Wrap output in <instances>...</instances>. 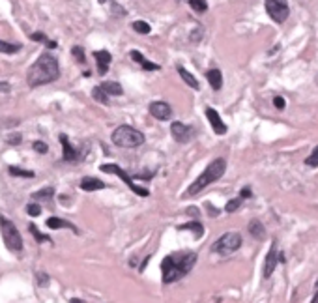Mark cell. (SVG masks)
Here are the masks:
<instances>
[{
  "mask_svg": "<svg viewBox=\"0 0 318 303\" xmlns=\"http://www.w3.org/2000/svg\"><path fill=\"white\" fill-rule=\"evenodd\" d=\"M148 111L156 120H161V122L169 120L170 116H172V109H170V105L167 101H152Z\"/></svg>",
  "mask_w": 318,
  "mask_h": 303,
  "instance_id": "11",
  "label": "cell"
},
{
  "mask_svg": "<svg viewBox=\"0 0 318 303\" xmlns=\"http://www.w3.org/2000/svg\"><path fill=\"white\" fill-rule=\"evenodd\" d=\"M266 14L269 15L271 21H275L277 25H283L290 15V6L288 0H266L264 2Z\"/></svg>",
  "mask_w": 318,
  "mask_h": 303,
  "instance_id": "7",
  "label": "cell"
},
{
  "mask_svg": "<svg viewBox=\"0 0 318 303\" xmlns=\"http://www.w3.org/2000/svg\"><path fill=\"white\" fill-rule=\"evenodd\" d=\"M206 116H208V122H210V126H212V131L215 135H225L228 131V127L223 120H221L219 113L212 109V107H206Z\"/></svg>",
  "mask_w": 318,
  "mask_h": 303,
  "instance_id": "12",
  "label": "cell"
},
{
  "mask_svg": "<svg viewBox=\"0 0 318 303\" xmlns=\"http://www.w3.org/2000/svg\"><path fill=\"white\" fill-rule=\"evenodd\" d=\"M170 135H172V139L180 144H185V142H189L193 137H195V129L184 122H172L170 124Z\"/></svg>",
  "mask_w": 318,
  "mask_h": 303,
  "instance_id": "9",
  "label": "cell"
},
{
  "mask_svg": "<svg viewBox=\"0 0 318 303\" xmlns=\"http://www.w3.org/2000/svg\"><path fill=\"white\" fill-rule=\"evenodd\" d=\"M23 47L19 43H12V42H4V40H0V53L2 55H15V53H19Z\"/></svg>",
  "mask_w": 318,
  "mask_h": 303,
  "instance_id": "23",
  "label": "cell"
},
{
  "mask_svg": "<svg viewBox=\"0 0 318 303\" xmlns=\"http://www.w3.org/2000/svg\"><path fill=\"white\" fill-rule=\"evenodd\" d=\"M81 189L83 191H88V193H92V191H99V189H105V182H101L99 178H94V176H85L81 180Z\"/></svg>",
  "mask_w": 318,
  "mask_h": 303,
  "instance_id": "17",
  "label": "cell"
},
{
  "mask_svg": "<svg viewBox=\"0 0 318 303\" xmlns=\"http://www.w3.org/2000/svg\"><path fill=\"white\" fill-rule=\"evenodd\" d=\"M241 236L238 232H225L219 240L212 243L213 253H234L241 247Z\"/></svg>",
  "mask_w": 318,
  "mask_h": 303,
  "instance_id": "8",
  "label": "cell"
},
{
  "mask_svg": "<svg viewBox=\"0 0 318 303\" xmlns=\"http://www.w3.org/2000/svg\"><path fill=\"white\" fill-rule=\"evenodd\" d=\"M284 105H286L284 98H281V96H275V98H273V107H275L277 111H283Z\"/></svg>",
  "mask_w": 318,
  "mask_h": 303,
  "instance_id": "36",
  "label": "cell"
},
{
  "mask_svg": "<svg viewBox=\"0 0 318 303\" xmlns=\"http://www.w3.org/2000/svg\"><path fill=\"white\" fill-rule=\"evenodd\" d=\"M92 98L98 101V103H101V105H109V94H107L101 86H94L92 90Z\"/></svg>",
  "mask_w": 318,
  "mask_h": 303,
  "instance_id": "25",
  "label": "cell"
},
{
  "mask_svg": "<svg viewBox=\"0 0 318 303\" xmlns=\"http://www.w3.org/2000/svg\"><path fill=\"white\" fill-rule=\"evenodd\" d=\"M206 79H208V83L212 86L215 92H219L223 88V73H221L217 68H212V70L206 71Z\"/></svg>",
  "mask_w": 318,
  "mask_h": 303,
  "instance_id": "18",
  "label": "cell"
},
{
  "mask_svg": "<svg viewBox=\"0 0 318 303\" xmlns=\"http://www.w3.org/2000/svg\"><path fill=\"white\" fill-rule=\"evenodd\" d=\"M8 172L12 174V176H17V178H34V172L32 170H25V169H21V167H10L8 169Z\"/></svg>",
  "mask_w": 318,
  "mask_h": 303,
  "instance_id": "27",
  "label": "cell"
},
{
  "mask_svg": "<svg viewBox=\"0 0 318 303\" xmlns=\"http://www.w3.org/2000/svg\"><path fill=\"white\" fill-rule=\"evenodd\" d=\"M197 260L198 254L195 251H180V253L165 256L161 262L163 282L165 284H172V282L180 281L182 277H185L193 269Z\"/></svg>",
  "mask_w": 318,
  "mask_h": 303,
  "instance_id": "1",
  "label": "cell"
},
{
  "mask_svg": "<svg viewBox=\"0 0 318 303\" xmlns=\"http://www.w3.org/2000/svg\"><path fill=\"white\" fill-rule=\"evenodd\" d=\"M113 142L116 144V146H120V148H139V146H142L144 144V141H146V137H144V133L142 131H139V129H135V127L131 126H118L116 129L113 131Z\"/></svg>",
  "mask_w": 318,
  "mask_h": 303,
  "instance_id": "4",
  "label": "cell"
},
{
  "mask_svg": "<svg viewBox=\"0 0 318 303\" xmlns=\"http://www.w3.org/2000/svg\"><path fill=\"white\" fill-rule=\"evenodd\" d=\"M99 170H101V172H107V174H116V176L120 178L122 182L126 183L127 187L133 191L135 195H139V197H148V195H150V191L146 189V187H139V185L133 182V176H129L126 170L120 169V167H118V165H114V163L101 165V167H99Z\"/></svg>",
  "mask_w": 318,
  "mask_h": 303,
  "instance_id": "6",
  "label": "cell"
},
{
  "mask_svg": "<svg viewBox=\"0 0 318 303\" xmlns=\"http://www.w3.org/2000/svg\"><path fill=\"white\" fill-rule=\"evenodd\" d=\"M247 230H249V234H251L253 238H256V240H264V238H266V228H264L262 221H258V219L249 221Z\"/></svg>",
  "mask_w": 318,
  "mask_h": 303,
  "instance_id": "20",
  "label": "cell"
},
{
  "mask_svg": "<svg viewBox=\"0 0 318 303\" xmlns=\"http://www.w3.org/2000/svg\"><path fill=\"white\" fill-rule=\"evenodd\" d=\"M305 165H307V167H311V169L318 167V146H314V148H312L311 155L305 159Z\"/></svg>",
  "mask_w": 318,
  "mask_h": 303,
  "instance_id": "32",
  "label": "cell"
},
{
  "mask_svg": "<svg viewBox=\"0 0 318 303\" xmlns=\"http://www.w3.org/2000/svg\"><path fill=\"white\" fill-rule=\"evenodd\" d=\"M240 197L241 198H251V197H253V191H251V187H243V189L240 191Z\"/></svg>",
  "mask_w": 318,
  "mask_h": 303,
  "instance_id": "40",
  "label": "cell"
},
{
  "mask_svg": "<svg viewBox=\"0 0 318 303\" xmlns=\"http://www.w3.org/2000/svg\"><path fill=\"white\" fill-rule=\"evenodd\" d=\"M30 40H32V42H38V43H45L49 49H57L58 47V43L53 42V40H49V38L43 34V32H34V34H30Z\"/></svg>",
  "mask_w": 318,
  "mask_h": 303,
  "instance_id": "24",
  "label": "cell"
},
{
  "mask_svg": "<svg viewBox=\"0 0 318 303\" xmlns=\"http://www.w3.org/2000/svg\"><path fill=\"white\" fill-rule=\"evenodd\" d=\"M187 215H193L195 219H198L200 212H198V208H187Z\"/></svg>",
  "mask_w": 318,
  "mask_h": 303,
  "instance_id": "41",
  "label": "cell"
},
{
  "mask_svg": "<svg viewBox=\"0 0 318 303\" xmlns=\"http://www.w3.org/2000/svg\"><path fill=\"white\" fill-rule=\"evenodd\" d=\"M189 8L193 12H197V14H206L208 12V2L206 0H185Z\"/></svg>",
  "mask_w": 318,
  "mask_h": 303,
  "instance_id": "26",
  "label": "cell"
},
{
  "mask_svg": "<svg viewBox=\"0 0 318 303\" xmlns=\"http://www.w3.org/2000/svg\"><path fill=\"white\" fill-rule=\"evenodd\" d=\"M178 75L182 77V81H184L185 85L189 86V88H193V90H200V85H198V81H197V77L195 75H191L189 71L185 70V68H178Z\"/></svg>",
  "mask_w": 318,
  "mask_h": 303,
  "instance_id": "21",
  "label": "cell"
},
{
  "mask_svg": "<svg viewBox=\"0 0 318 303\" xmlns=\"http://www.w3.org/2000/svg\"><path fill=\"white\" fill-rule=\"evenodd\" d=\"M27 213H29L30 217H38V215L42 213V208H40V204H34V202H32V204L27 206Z\"/></svg>",
  "mask_w": 318,
  "mask_h": 303,
  "instance_id": "34",
  "label": "cell"
},
{
  "mask_svg": "<svg viewBox=\"0 0 318 303\" xmlns=\"http://www.w3.org/2000/svg\"><path fill=\"white\" fill-rule=\"evenodd\" d=\"M36 277H38V284L40 286H47L49 284V275L47 273H38Z\"/></svg>",
  "mask_w": 318,
  "mask_h": 303,
  "instance_id": "37",
  "label": "cell"
},
{
  "mask_svg": "<svg viewBox=\"0 0 318 303\" xmlns=\"http://www.w3.org/2000/svg\"><path fill=\"white\" fill-rule=\"evenodd\" d=\"M206 210H208V215H213V217H217L219 215V210L217 208H213V204H210V202H206Z\"/></svg>",
  "mask_w": 318,
  "mask_h": 303,
  "instance_id": "39",
  "label": "cell"
},
{
  "mask_svg": "<svg viewBox=\"0 0 318 303\" xmlns=\"http://www.w3.org/2000/svg\"><path fill=\"white\" fill-rule=\"evenodd\" d=\"M99 86H101L109 96H122V94H124L122 85L120 83H116V81H107V83H101Z\"/></svg>",
  "mask_w": 318,
  "mask_h": 303,
  "instance_id": "22",
  "label": "cell"
},
{
  "mask_svg": "<svg viewBox=\"0 0 318 303\" xmlns=\"http://www.w3.org/2000/svg\"><path fill=\"white\" fill-rule=\"evenodd\" d=\"M129 57H131V60H133V62L141 64V68L144 71H157V70H161V66H159V64L146 60V58H144V55H142V53H139V51L133 49L131 53H129Z\"/></svg>",
  "mask_w": 318,
  "mask_h": 303,
  "instance_id": "15",
  "label": "cell"
},
{
  "mask_svg": "<svg viewBox=\"0 0 318 303\" xmlns=\"http://www.w3.org/2000/svg\"><path fill=\"white\" fill-rule=\"evenodd\" d=\"M225 172H226V159L225 157H217V159H213V161L210 163L202 172H200V176H197V180L187 187V191L182 195V198H191V197H195V195H198V193H200V191H204L210 183L217 182Z\"/></svg>",
  "mask_w": 318,
  "mask_h": 303,
  "instance_id": "3",
  "label": "cell"
},
{
  "mask_svg": "<svg viewBox=\"0 0 318 303\" xmlns=\"http://www.w3.org/2000/svg\"><path fill=\"white\" fill-rule=\"evenodd\" d=\"M131 27H133L135 32H139V34H142V36H148L150 32H152V27H150L146 21H135Z\"/></svg>",
  "mask_w": 318,
  "mask_h": 303,
  "instance_id": "29",
  "label": "cell"
},
{
  "mask_svg": "<svg viewBox=\"0 0 318 303\" xmlns=\"http://www.w3.org/2000/svg\"><path fill=\"white\" fill-rule=\"evenodd\" d=\"M311 301L312 303H318V281H316V292H314V296H312Z\"/></svg>",
  "mask_w": 318,
  "mask_h": 303,
  "instance_id": "44",
  "label": "cell"
},
{
  "mask_svg": "<svg viewBox=\"0 0 318 303\" xmlns=\"http://www.w3.org/2000/svg\"><path fill=\"white\" fill-rule=\"evenodd\" d=\"M6 141L10 142V144H14V146H17L19 142H21V135L19 133H14V135H8Z\"/></svg>",
  "mask_w": 318,
  "mask_h": 303,
  "instance_id": "38",
  "label": "cell"
},
{
  "mask_svg": "<svg viewBox=\"0 0 318 303\" xmlns=\"http://www.w3.org/2000/svg\"><path fill=\"white\" fill-rule=\"evenodd\" d=\"M241 204H243V198H241V197L232 198V200H228V202H226L225 212H226V213H234L236 210H240V206H241Z\"/></svg>",
  "mask_w": 318,
  "mask_h": 303,
  "instance_id": "30",
  "label": "cell"
},
{
  "mask_svg": "<svg viewBox=\"0 0 318 303\" xmlns=\"http://www.w3.org/2000/svg\"><path fill=\"white\" fill-rule=\"evenodd\" d=\"M58 77H60V66H58L57 57H53L49 51H45L29 68L27 83L30 88H38V86L55 83Z\"/></svg>",
  "mask_w": 318,
  "mask_h": 303,
  "instance_id": "2",
  "label": "cell"
},
{
  "mask_svg": "<svg viewBox=\"0 0 318 303\" xmlns=\"http://www.w3.org/2000/svg\"><path fill=\"white\" fill-rule=\"evenodd\" d=\"M0 234H2V240H4V245L8 247V251L21 253L23 251L21 232L17 230L14 221H10V219L4 217V215H0Z\"/></svg>",
  "mask_w": 318,
  "mask_h": 303,
  "instance_id": "5",
  "label": "cell"
},
{
  "mask_svg": "<svg viewBox=\"0 0 318 303\" xmlns=\"http://www.w3.org/2000/svg\"><path fill=\"white\" fill-rule=\"evenodd\" d=\"M71 55L75 57V60H77L79 64H85L86 62V57H85V49L83 47H79V45H75L73 49H71Z\"/></svg>",
  "mask_w": 318,
  "mask_h": 303,
  "instance_id": "33",
  "label": "cell"
},
{
  "mask_svg": "<svg viewBox=\"0 0 318 303\" xmlns=\"http://www.w3.org/2000/svg\"><path fill=\"white\" fill-rule=\"evenodd\" d=\"M29 230H30L32 234H34V240L38 241V243H45V241H49V243H53L49 236H45V234L40 232V230L36 228V225H30V226H29Z\"/></svg>",
  "mask_w": 318,
  "mask_h": 303,
  "instance_id": "31",
  "label": "cell"
},
{
  "mask_svg": "<svg viewBox=\"0 0 318 303\" xmlns=\"http://www.w3.org/2000/svg\"><path fill=\"white\" fill-rule=\"evenodd\" d=\"M178 230H191V232H193V236H195L197 240L204 236V226H202V223H200L198 219H193V221L185 223V225H180V226H178Z\"/></svg>",
  "mask_w": 318,
  "mask_h": 303,
  "instance_id": "19",
  "label": "cell"
},
{
  "mask_svg": "<svg viewBox=\"0 0 318 303\" xmlns=\"http://www.w3.org/2000/svg\"><path fill=\"white\" fill-rule=\"evenodd\" d=\"M98 2H99V4H105L107 0H98Z\"/></svg>",
  "mask_w": 318,
  "mask_h": 303,
  "instance_id": "45",
  "label": "cell"
},
{
  "mask_svg": "<svg viewBox=\"0 0 318 303\" xmlns=\"http://www.w3.org/2000/svg\"><path fill=\"white\" fill-rule=\"evenodd\" d=\"M150 256H152V254H148V256H146V258L142 260V264H141V268H139V271H144V269H146V266H148V260H150Z\"/></svg>",
  "mask_w": 318,
  "mask_h": 303,
  "instance_id": "43",
  "label": "cell"
},
{
  "mask_svg": "<svg viewBox=\"0 0 318 303\" xmlns=\"http://www.w3.org/2000/svg\"><path fill=\"white\" fill-rule=\"evenodd\" d=\"M60 142H62V161L66 163H75L81 159V154H79L77 150H75V146L70 142V139H68V135H60Z\"/></svg>",
  "mask_w": 318,
  "mask_h": 303,
  "instance_id": "13",
  "label": "cell"
},
{
  "mask_svg": "<svg viewBox=\"0 0 318 303\" xmlns=\"http://www.w3.org/2000/svg\"><path fill=\"white\" fill-rule=\"evenodd\" d=\"M10 90H12V86L8 85V83H2V81H0V92H4V94H8Z\"/></svg>",
  "mask_w": 318,
  "mask_h": 303,
  "instance_id": "42",
  "label": "cell"
},
{
  "mask_svg": "<svg viewBox=\"0 0 318 303\" xmlns=\"http://www.w3.org/2000/svg\"><path fill=\"white\" fill-rule=\"evenodd\" d=\"M45 225L49 226V228H53V230H58V228H70L71 232L79 234V228L71 221H66V219H60V217H49L47 221H45Z\"/></svg>",
  "mask_w": 318,
  "mask_h": 303,
  "instance_id": "16",
  "label": "cell"
},
{
  "mask_svg": "<svg viewBox=\"0 0 318 303\" xmlns=\"http://www.w3.org/2000/svg\"><path fill=\"white\" fill-rule=\"evenodd\" d=\"M277 262H279V249H277V240L271 241L269 245V251L266 254V260H264V268H262V277L264 279H269L273 271L277 268Z\"/></svg>",
  "mask_w": 318,
  "mask_h": 303,
  "instance_id": "10",
  "label": "cell"
},
{
  "mask_svg": "<svg viewBox=\"0 0 318 303\" xmlns=\"http://www.w3.org/2000/svg\"><path fill=\"white\" fill-rule=\"evenodd\" d=\"M32 146H34V150H36V152H40V154H47V152H49V146H47L45 142H42V141H36Z\"/></svg>",
  "mask_w": 318,
  "mask_h": 303,
  "instance_id": "35",
  "label": "cell"
},
{
  "mask_svg": "<svg viewBox=\"0 0 318 303\" xmlns=\"http://www.w3.org/2000/svg\"><path fill=\"white\" fill-rule=\"evenodd\" d=\"M53 197H55V189H53V187H45V189L38 191V193L32 195L34 200H51Z\"/></svg>",
  "mask_w": 318,
  "mask_h": 303,
  "instance_id": "28",
  "label": "cell"
},
{
  "mask_svg": "<svg viewBox=\"0 0 318 303\" xmlns=\"http://www.w3.org/2000/svg\"><path fill=\"white\" fill-rule=\"evenodd\" d=\"M94 58H96V64H98V73L99 75H105L109 68H111V62H113V57L109 51H96L94 53Z\"/></svg>",
  "mask_w": 318,
  "mask_h": 303,
  "instance_id": "14",
  "label": "cell"
}]
</instances>
